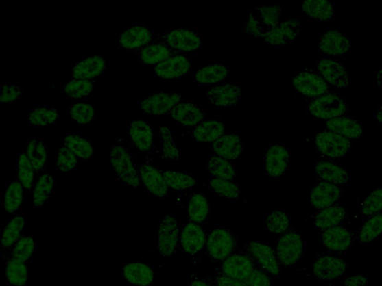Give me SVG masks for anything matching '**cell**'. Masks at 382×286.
I'll use <instances>...</instances> for the list:
<instances>
[{
    "label": "cell",
    "instance_id": "6da1fadb",
    "mask_svg": "<svg viewBox=\"0 0 382 286\" xmlns=\"http://www.w3.org/2000/svg\"><path fill=\"white\" fill-rule=\"evenodd\" d=\"M110 162L117 178L127 186L138 187L141 184L139 171L133 155L123 143H116L110 150Z\"/></svg>",
    "mask_w": 382,
    "mask_h": 286
},
{
    "label": "cell",
    "instance_id": "7a4b0ae2",
    "mask_svg": "<svg viewBox=\"0 0 382 286\" xmlns=\"http://www.w3.org/2000/svg\"><path fill=\"white\" fill-rule=\"evenodd\" d=\"M315 146L321 156L333 159H342L349 155L353 142L327 130L321 131L316 134Z\"/></svg>",
    "mask_w": 382,
    "mask_h": 286
},
{
    "label": "cell",
    "instance_id": "3957f363",
    "mask_svg": "<svg viewBox=\"0 0 382 286\" xmlns=\"http://www.w3.org/2000/svg\"><path fill=\"white\" fill-rule=\"evenodd\" d=\"M307 112L313 119L330 120L346 116L348 107L342 98L329 94L312 99L307 106Z\"/></svg>",
    "mask_w": 382,
    "mask_h": 286
},
{
    "label": "cell",
    "instance_id": "277c9868",
    "mask_svg": "<svg viewBox=\"0 0 382 286\" xmlns=\"http://www.w3.org/2000/svg\"><path fill=\"white\" fill-rule=\"evenodd\" d=\"M292 88L297 94L308 99H315L329 94L330 86L315 70H307L293 77Z\"/></svg>",
    "mask_w": 382,
    "mask_h": 286
},
{
    "label": "cell",
    "instance_id": "5b68a950",
    "mask_svg": "<svg viewBox=\"0 0 382 286\" xmlns=\"http://www.w3.org/2000/svg\"><path fill=\"white\" fill-rule=\"evenodd\" d=\"M246 249L254 264L263 271L274 277L281 274L282 265H280L276 251L268 244L252 240L246 246Z\"/></svg>",
    "mask_w": 382,
    "mask_h": 286
},
{
    "label": "cell",
    "instance_id": "8992f818",
    "mask_svg": "<svg viewBox=\"0 0 382 286\" xmlns=\"http://www.w3.org/2000/svg\"><path fill=\"white\" fill-rule=\"evenodd\" d=\"M181 232L174 216L161 218L158 226V250L163 257H172L180 242Z\"/></svg>",
    "mask_w": 382,
    "mask_h": 286
},
{
    "label": "cell",
    "instance_id": "52a82bcc",
    "mask_svg": "<svg viewBox=\"0 0 382 286\" xmlns=\"http://www.w3.org/2000/svg\"><path fill=\"white\" fill-rule=\"evenodd\" d=\"M276 251L282 267L293 265L298 262L304 254V240L296 231H287L278 241Z\"/></svg>",
    "mask_w": 382,
    "mask_h": 286
},
{
    "label": "cell",
    "instance_id": "ba28073f",
    "mask_svg": "<svg viewBox=\"0 0 382 286\" xmlns=\"http://www.w3.org/2000/svg\"><path fill=\"white\" fill-rule=\"evenodd\" d=\"M181 103V95L176 92H158L139 102L140 110L147 115L159 116L171 114Z\"/></svg>",
    "mask_w": 382,
    "mask_h": 286
},
{
    "label": "cell",
    "instance_id": "9c48e42d",
    "mask_svg": "<svg viewBox=\"0 0 382 286\" xmlns=\"http://www.w3.org/2000/svg\"><path fill=\"white\" fill-rule=\"evenodd\" d=\"M174 52H194L202 45L200 34L191 29H173L156 38Z\"/></svg>",
    "mask_w": 382,
    "mask_h": 286
},
{
    "label": "cell",
    "instance_id": "30bf717a",
    "mask_svg": "<svg viewBox=\"0 0 382 286\" xmlns=\"http://www.w3.org/2000/svg\"><path fill=\"white\" fill-rule=\"evenodd\" d=\"M237 246L235 235L226 229L212 231L207 237L206 248L209 256L214 261L224 262L233 255Z\"/></svg>",
    "mask_w": 382,
    "mask_h": 286
},
{
    "label": "cell",
    "instance_id": "8fae6325",
    "mask_svg": "<svg viewBox=\"0 0 382 286\" xmlns=\"http://www.w3.org/2000/svg\"><path fill=\"white\" fill-rule=\"evenodd\" d=\"M256 268V265L249 255L233 254L224 261L217 274L247 283Z\"/></svg>",
    "mask_w": 382,
    "mask_h": 286
},
{
    "label": "cell",
    "instance_id": "7c38bea8",
    "mask_svg": "<svg viewBox=\"0 0 382 286\" xmlns=\"http://www.w3.org/2000/svg\"><path fill=\"white\" fill-rule=\"evenodd\" d=\"M317 72L336 90L349 86V75L343 64L333 57H324L316 64Z\"/></svg>",
    "mask_w": 382,
    "mask_h": 286
},
{
    "label": "cell",
    "instance_id": "4fadbf2b",
    "mask_svg": "<svg viewBox=\"0 0 382 286\" xmlns=\"http://www.w3.org/2000/svg\"><path fill=\"white\" fill-rule=\"evenodd\" d=\"M300 33V21L291 19L267 30L263 40L270 47H283L295 40Z\"/></svg>",
    "mask_w": 382,
    "mask_h": 286
},
{
    "label": "cell",
    "instance_id": "5bb4252c",
    "mask_svg": "<svg viewBox=\"0 0 382 286\" xmlns=\"http://www.w3.org/2000/svg\"><path fill=\"white\" fill-rule=\"evenodd\" d=\"M243 95V90L234 83H226L211 87L206 96L216 108L226 109L233 107L239 103Z\"/></svg>",
    "mask_w": 382,
    "mask_h": 286
},
{
    "label": "cell",
    "instance_id": "9a60e30c",
    "mask_svg": "<svg viewBox=\"0 0 382 286\" xmlns=\"http://www.w3.org/2000/svg\"><path fill=\"white\" fill-rule=\"evenodd\" d=\"M139 171L141 182L151 195L159 199L167 196L169 187L163 171L148 162L141 164Z\"/></svg>",
    "mask_w": 382,
    "mask_h": 286
},
{
    "label": "cell",
    "instance_id": "2e32d148",
    "mask_svg": "<svg viewBox=\"0 0 382 286\" xmlns=\"http://www.w3.org/2000/svg\"><path fill=\"white\" fill-rule=\"evenodd\" d=\"M347 268L344 259L332 255H324L316 259L312 271L318 280L332 281L342 276L346 272Z\"/></svg>",
    "mask_w": 382,
    "mask_h": 286
},
{
    "label": "cell",
    "instance_id": "e0dca14e",
    "mask_svg": "<svg viewBox=\"0 0 382 286\" xmlns=\"http://www.w3.org/2000/svg\"><path fill=\"white\" fill-rule=\"evenodd\" d=\"M154 39V34L147 26L135 25L121 34L120 44L125 51L139 53Z\"/></svg>",
    "mask_w": 382,
    "mask_h": 286
},
{
    "label": "cell",
    "instance_id": "ac0fdd59",
    "mask_svg": "<svg viewBox=\"0 0 382 286\" xmlns=\"http://www.w3.org/2000/svg\"><path fill=\"white\" fill-rule=\"evenodd\" d=\"M290 162V151L283 145L271 146L265 154V170L272 178L283 176L289 166Z\"/></svg>",
    "mask_w": 382,
    "mask_h": 286
},
{
    "label": "cell",
    "instance_id": "d6986e66",
    "mask_svg": "<svg viewBox=\"0 0 382 286\" xmlns=\"http://www.w3.org/2000/svg\"><path fill=\"white\" fill-rule=\"evenodd\" d=\"M191 64L184 55L175 54L154 67L156 77L167 80L180 79L191 70Z\"/></svg>",
    "mask_w": 382,
    "mask_h": 286
},
{
    "label": "cell",
    "instance_id": "ffe728a7",
    "mask_svg": "<svg viewBox=\"0 0 382 286\" xmlns=\"http://www.w3.org/2000/svg\"><path fill=\"white\" fill-rule=\"evenodd\" d=\"M351 42L344 32L330 29L322 34L319 48L322 53L334 57H342L349 52Z\"/></svg>",
    "mask_w": 382,
    "mask_h": 286
},
{
    "label": "cell",
    "instance_id": "44dd1931",
    "mask_svg": "<svg viewBox=\"0 0 382 286\" xmlns=\"http://www.w3.org/2000/svg\"><path fill=\"white\" fill-rule=\"evenodd\" d=\"M353 239L351 231L341 225L322 231L321 233L322 246L337 254L349 250L353 246Z\"/></svg>",
    "mask_w": 382,
    "mask_h": 286
},
{
    "label": "cell",
    "instance_id": "7402d4cb",
    "mask_svg": "<svg viewBox=\"0 0 382 286\" xmlns=\"http://www.w3.org/2000/svg\"><path fill=\"white\" fill-rule=\"evenodd\" d=\"M343 196V191L336 185L320 181L311 192V204L313 208L321 210L334 206Z\"/></svg>",
    "mask_w": 382,
    "mask_h": 286
},
{
    "label": "cell",
    "instance_id": "603a6c76",
    "mask_svg": "<svg viewBox=\"0 0 382 286\" xmlns=\"http://www.w3.org/2000/svg\"><path fill=\"white\" fill-rule=\"evenodd\" d=\"M243 142L237 134H224L214 143L211 151L214 155L234 161L239 159L243 153Z\"/></svg>",
    "mask_w": 382,
    "mask_h": 286
},
{
    "label": "cell",
    "instance_id": "cb8c5ba5",
    "mask_svg": "<svg viewBox=\"0 0 382 286\" xmlns=\"http://www.w3.org/2000/svg\"><path fill=\"white\" fill-rule=\"evenodd\" d=\"M206 241V233L198 224L189 222L183 226L180 243L185 253L197 255L205 248Z\"/></svg>",
    "mask_w": 382,
    "mask_h": 286
},
{
    "label": "cell",
    "instance_id": "d4e9b609",
    "mask_svg": "<svg viewBox=\"0 0 382 286\" xmlns=\"http://www.w3.org/2000/svg\"><path fill=\"white\" fill-rule=\"evenodd\" d=\"M106 70L105 59L99 55H93L73 67V79L95 80Z\"/></svg>",
    "mask_w": 382,
    "mask_h": 286
},
{
    "label": "cell",
    "instance_id": "484cf974",
    "mask_svg": "<svg viewBox=\"0 0 382 286\" xmlns=\"http://www.w3.org/2000/svg\"><path fill=\"white\" fill-rule=\"evenodd\" d=\"M130 140L140 153H147L152 147L154 133L152 126L146 121L134 120L130 122Z\"/></svg>",
    "mask_w": 382,
    "mask_h": 286
},
{
    "label": "cell",
    "instance_id": "4316f807",
    "mask_svg": "<svg viewBox=\"0 0 382 286\" xmlns=\"http://www.w3.org/2000/svg\"><path fill=\"white\" fill-rule=\"evenodd\" d=\"M171 114L175 122L185 127H196L206 117L205 112L193 102L178 104Z\"/></svg>",
    "mask_w": 382,
    "mask_h": 286
},
{
    "label": "cell",
    "instance_id": "83f0119b",
    "mask_svg": "<svg viewBox=\"0 0 382 286\" xmlns=\"http://www.w3.org/2000/svg\"><path fill=\"white\" fill-rule=\"evenodd\" d=\"M120 272L126 281L134 285L150 286L155 280L154 269L145 263H127L120 269Z\"/></svg>",
    "mask_w": 382,
    "mask_h": 286
},
{
    "label": "cell",
    "instance_id": "f1b7e54d",
    "mask_svg": "<svg viewBox=\"0 0 382 286\" xmlns=\"http://www.w3.org/2000/svg\"><path fill=\"white\" fill-rule=\"evenodd\" d=\"M326 127L329 131L350 140L361 138L363 133L361 125L348 116L328 120Z\"/></svg>",
    "mask_w": 382,
    "mask_h": 286
},
{
    "label": "cell",
    "instance_id": "f546056e",
    "mask_svg": "<svg viewBox=\"0 0 382 286\" xmlns=\"http://www.w3.org/2000/svg\"><path fill=\"white\" fill-rule=\"evenodd\" d=\"M138 54L143 64L155 66L175 55L176 52L163 41L156 38L151 44L142 49Z\"/></svg>",
    "mask_w": 382,
    "mask_h": 286
},
{
    "label": "cell",
    "instance_id": "4dcf8cb0",
    "mask_svg": "<svg viewBox=\"0 0 382 286\" xmlns=\"http://www.w3.org/2000/svg\"><path fill=\"white\" fill-rule=\"evenodd\" d=\"M315 172L320 181L333 183L338 187L349 183L348 171L332 161H320L316 166Z\"/></svg>",
    "mask_w": 382,
    "mask_h": 286
},
{
    "label": "cell",
    "instance_id": "1f68e13d",
    "mask_svg": "<svg viewBox=\"0 0 382 286\" xmlns=\"http://www.w3.org/2000/svg\"><path fill=\"white\" fill-rule=\"evenodd\" d=\"M347 216L346 209L339 205L320 210L315 217L313 224L321 231L341 225Z\"/></svg>",
    "mask_w": 382,
    "mask_h": 286
},
{
    "label": "cell",
    "instance_id": "d6a6232c",
    "mask_svg": "<svg viewBox=\"0 0 382 286\" xmlns=\"http://www.w3.org/2000/svg\"><path fill=\"white\" fill-rule=\"evenodd\" d=\"M228 77V67L222 63H215L202 67L194 75L195 81L199 86H217Z\"/></svg>",
    "mask_w": 382,
    "mask_h": 286
},
{
    "label": "cell",
    "instance_id": "836d02e7",
    "mask_svg": "<svg viewBox=\"0 0 382 286\" xmlns=\"http://www.w3.org/2000/svg\"><path fill=\"white\" fill-rule=\"evenodd\" d=\"M225 124L217 120L202 121L194 127L193 138L200 142L214 143L224 135Z\"/></svg>",
    "mask_w": 382,
    "mask_h": 286
},
{
    "label": "cell",
    "instance_id": "e575fe53",
    "mask_svg": "<svg viewBox=\"0 0 382 286\" xmlns=\"http://www.w3.org/2000/svg\"><path fill=\"white\" fill-rule=\"evenodd\" d=\"M56 181L52 175L48 173L41 174L34 184L32 189V204L34 208L38 209L45 205L52 197Z\"/></svg>",
    "mask_w": 382,
    "mask_h": 286
},
{
    "label": "cell",
    "instance_id": "d590c367",
    "mask_svg": "<svg viewBox=\"0 0 382 286\" xmlns=\"http://www.w3.org/2000/svg\"><path fill=\"white\" fill-rule=\"evenodd\" d=\"M301 10L310 18L326 23L334 18V5L326 0H309L302 3Z\"/></svg>",
    "mask_w": 382,
    "mask_h": 286
},
{
    "label": "cell",
    "instance_id": "8d00e7d4",
    "mask_svg": "<svg viewBox=\"0 0 382 286\" xmlns=\"http://www.w3.org/2000/svg\"><path fill=\"white\" fill-rule=\"evenodd\" d=\"M63 146L71 151L80 161H89L95 155V147L92 142L77 134H65L63 137Z\"/></svg>",
    "mask_w": 382,
    "mask_h": 286
},
{
    "label": "cell",
    "instance_id": "74e56055",
    "mask_svg": "<svg viewBox=\"0 0 382 286\" xmlns=\"http://www.w3.org/2000/svg\"><path fill=\"white\" fill-rule=\"evenodd\" d=\"M25 153L37 173L45 169L49 158L48 146L46 142L38 138L29 140Z\"/></svg>",
    "mask_w": 382,
    "mask_h": 286
},
{
    "label": "cell",
    "instance_id": "f35d334b",
    "mask_svg": "<svg viewBox=\"0 0 382 286\" xmlns=\"http://www.w3.org/2000/svg\"><path fill=\"white\" fill-rule=\"evenodd\" d=\"M25 226V220L23 216L16 215L7 222L2 230L1 248L11 250L16 242L21 238Z\"/></svg>",
    "mask_w": 382,
    "mask_h": 286
},
{
    "label": "cell",
    "instance_id": "ab89813d",
    "mask_svg": "<svg viewBox=\"0 0 382 286\" xmlns=\"http://www.w3.org/2000/svg\"><path fill=\"white\" fill-rule=\"evenodd\" d=\"M161 140L160 155L165 162H176L181 159V151L173 137V133L165 125H160L158 129Z\"/></svg>",
    "mask_w": 382,
    "mask_h": 286
},
{
    "label": "cell",
    "instance_id": "60d3db41",
    "mask_svg": "<svg viewBox=\"0 0 382 286\" xmlns=\"http://www.w3.org/2000/svg\"><path fill=\"white\" fill-rule=\"evenodd\" d=\"M29 277V268L27 263L10 258L5 261V280L12 285H27Z\"/></svg>",
    "mask_w": 382,
    "mask_h": 286
},
{
    "label": "cell",
    "instance_id": "b9f144b4",
    "mask_svg": "<svg viewBox=\"0 0 382 286\" xmlns=\"http://www.w3.org/2000/svg\"><path fill=\"white\" fill-rule=\"evenodd\" d=\"M206 170L214 179L234 181L237 177L232 163L215 155L209 158Z\"/></svg>",
    "mask_w": 382,
    "mask_h": 286
},
{
    "label": "cell",
    "instance_id": "7bdbcfd3",
    "mask_svg": "<svg viewBox=\"0 0 382 286\" xmlns=\"http://www.w3.org/2000/svg\"><path fill=\"white\" fill-rule=\"evenodd\" d=\"M15 171V178L23 185L24 189L29 192L32 191L37 172L27 155H25V151L21 153L18 159H16Z\"/></svg>",
    "mask_w": 382,
    "mask_h": 286
},
{
    "label": "cell",
    "instance_id": "ee69618b",
    "mask_svg": "<svg viewBox=\"0 0 382 286\" xmlns=\"http://www.w3.org/2000/svg\"><path fill=\"white\" fill-rule=\"evenodd\" d=\"M210 213L209 201L202 194L193 195L189 200L187 214L191 222L201 224L208 220Z\"/></svg>",
    "mask_w": 382,
    "mask_h": 286
},
{
    "label": "cell",
    "instance_id": "f6af8a7d",
    "mask_svg": "<svg viewBox=\"0 0 382 286\" xmlns=\"http://www.w3.org/2000/svg\"><path fill=\"white\" fill-rule=\"evenodd\" d=\"M95 80L72 79L63 86V94L67 98L82 101L90 96L95 87Z\"/></svg>",
    "mask_w": 382,
    "mask_h": 286
},
{
    "label": "cell",
    "instance_id": "bcb514c9",
    "mask_svg": "<svg viewBox=\"0 0 382 286\" xmlns=\"http://www.w3.org/2000/svg\"><path fill=\"white\" fill-rule=\"evenodd\" d=\"M24 190L23 185L16 178L8 185L3 201L5 213L12 214L18 211L23 202Z\"/></svg>",
    "mask_w": 382,
    "mask_h": 286
},
{
    "label": "cell",
    "instance_id": "7dc6e473",
    "mask_svg": "<svg viewBox=\"0 0 382 286\" xmlns=\"http://www.w3.org/2000/svg\"><path fill=\"white\" fill-rule=\"evenodd\" d=\"M57 109L46 106H37L29 112V122L36 128H45L56 123L60 118Z\"/></svg>",
    "mask_w": 382,
    "mask_h": 286
},
{
    "label": "cell",
    "instance_id": "c3c4849f",
    "mask_svg": "<svg viewBox=\"0 0 382 286\" xmlns=\"http://www.w3.org/2000/svg\"><path fill=\"white\" fill-rule=\"evenodd\" d=\"M36 248V243L32 235L23 234L19 242L12 248L10 258L27 263Z\"/></svg>",
    "mask_w": 382,
    "mask_h": 286
},
{
    "label": "cell",
    "instance_id": "681fc988",
    "mask_svg": "<svg viewBox=\"0 0 382 286\" xmlns=\"http://www.w3.org/2000/svg\"><path fill=\"white\" fill-rule=\"evenodd\" d=\"M382 235V213L370 216L359 232V240L361 243H370Z\"/></svg>",
    "mask_w": 382,
    "mask_h": 286
},
{
    "label": "cell",
    "instance_id": "f907efd6",
    "mask_svg": "<svg viewBox=\"0 0 382 286\" xmlns=\"http://www.w3.org/2000/svg\"><path fill=\"white\" fill-rule=\"evenodd\" d=\"M68 114L76 123L88 124L95 119V107L90 103L80 101L68 107Z\"/></svg>",
    "mask_w": 382,
    "mask_h": 286
},
{
    "label": "cell",
    "instance_id": "816d5d0a",
    "mask_svg": "<svg viewBox=\"0 0 382 286\" xmlns=\"http://www.w3.org/2000/svg\"><path fill=\"white\" fill-rule=\"evenodd\" d=\"M163 172L169 190L183 191L196 187V180L189 174L171 170Z\"/></svg>",
    "mask_w": 382,
    "mask_h": 286
},
{
    "label": "cell",
    "instance_id": "f5cc1de1",
    "mask_svg": "<svg viewBox=\"0 0 382 286\" xmlns=\"http://www.w3.org/2000/svg\"><path fill=\"white\" fill-rule=\"evenodd\" d=\"M267 231L272 234H284L290 229L291 218L285 210H275L265 220Z\"/></svg>",
    "mask_w": 382,
    "mask_h": 286
},
{
    "label": "cell",
    "instance_id": "db71d44e",
    "mask_svg": "<svg viewBox=\"0 0 382 286\" xmlns=\"http://www.w3.org/2000/svg\"><path fill=\"white\" fill-rule=\"evenodd\" d=\"M210 187L217 196L227 200L237 199L241 193L239 187L233 181L213 179L210 181Z\"/></svg>",
    "mask_w": 382,
    "mask_h": 286
},
{
    "label": "cell",
    "instance_id": "11a10c76",
    "mask_svg": "<svg viewBox=\"0 0 382 286\" xmlns=\"http://www.w3.org/2000/svg\"><path fill=\"white\" fill-rule=\"evenodd\" d=\"M256 10L268 29L277 27L283 22L281 5H259Z\"/></svg>",
    "mask_w": 382,
    "mask_h": 286
},
{
    "label": "cell",
    "instance_id": "9f6ffc18",
    "mask_svg": "<svg viewBox=\"0 0 382 286\" xmlns=\"http://www.w3.org/2000/svg\"><path fill=\"white\" fill-rule=\"evenodd\" d=\"M361 213L372 216L382 211V187L375 189L365 198L361 205Z\"/></svg>",
    "mask_w": 382,
    "mask_h": 286
},
{
    "label": "cell",
    "instance_id": "6f0895ef",
    "mask_svg": "<svg viewBox=\"0 0 382 286\" xmlns=\"http://www.w3.org/2000/svg\"><path fill=\"white\" fill-rule=\"evenodd\" d=\"M80 162V159L71 151L62 146L58 150L57 155L56 167L59 171L70 172L76 170Z\"/></svg>",
    "mask_w": 382,
    "mask_h": 286
},
{
    "label": "cell",
    "instance_id": "680465c9",
    "mask_svg": "<svg viewBox=\"0 0 382 286\" xmlns=\"http://www.w3.org/2000/svg\"><path fill=\"white\" fill-rule=\"evenodd\" d=\"M22 94L23 89L21 88L10 85V83H5L0 92V103L3 105L14 103L19 100Z\"/></svg>",
    "mask_w": 382,
    "mask_h": 286
},
{
    "label": "cell",
    "instance_id": "91938a15",
    "mask_svg": "<svg viewBox=\"0 0 382 286\" xmlns=\"http://www.w3.org/2000/svg\"><path fill=\"white\" fill-rule=\"evenodd\" d=\"M244 32L256 38L263 39L265 36L266 31L264 30L261 21L252 12L250 13L248 18L244 23Z\"/></svg>",
    "mask_w": 382,
    "mask_h": 286
},
{
    "label": "cell",
    "instance_id": "94428289",
    "mask_svg": "<svg viewBox=\"0 0 382 286\" xmlns=\"http://www.w3.org/2000/svg\"><path fill=\"white\" fill-rule=\"evenodd\" d=\"M271 276L256 266L249 277L247 283L249 286H273Z\"/></svg>",
    "mask_w": 382,
    "mask_h": 286
},
{
    "label": "cell",
    "instance_id": "6125c7cd",
    "mask_svg": "<svg viewBox=\"0 0 382 286\" xmlns=\"http://www.w3.org/2000/svg\"><path fill=\"white\" fill-rule=\"evenodd\" d=\"M214 286H249L247 283L236 281L222 274H217L214 280Z\"/></svg>",
    "mask_w": 382,
    "mask_h": 286
},
{
    "label": "cell",
    "instance_id": "be15d7a7",
    "mask_svg": "<svg viewBox=\"0 0 382 286\" xmlns=\"http://www.w3.org/2000/svg\"><path fill=\"white\" fill-rule=\"evenodd\" d=\"M367 276L360 274L348 276L344 281V286H366L368 285Z\"/></svg>",
    "mask_w": 382,
    "mask_h": 286
},
{
    "label": "cell",
    "instance_id": "e7e4bbea",
    "mask_svg": "<svg viewBox=\"0 0 382 286\" xmlns=\"http://www.w3.org/2000/svg\"><path fill=\"white\" fill-rule=\"evenodd\" d=\"M189 286H214V285L211 282L194 277Z\"/></svg>",
    "mask_w": 382,
    "mask_h": 286
},
{
    "label": "cell",
    "instance_id": "03108f58",
    "mask_svg": "<svg viewBox=\"0 0 382 286\" xmlns=\"http://www.w3.org/2000/svg\"><path fill=\"white\" fill-rule=\"evenodd\" d=\"M375 119L379 123L382 124V105L379 107L377 113L375 115Z\"/></svg>",
    "mask_w": 382,
    "mask_h": 286
},
{
    "label": "cell",
    "instance_id": "003e7915",
    "mask_svg": "<svg viewBox=\"0 0 382 286\" xmlns=\"http://www.w3.org/2000/svg\"><path fill=\"white\" fill-rule=\"evenodd\" d=\"M377 82L379 87L382 89V67L378 70Z\"/></svg>",
    "mask_w": 382,
    "mask_h": 286
}]
</instances>
